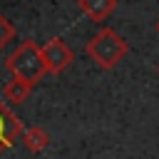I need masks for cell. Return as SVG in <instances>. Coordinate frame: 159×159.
<instances>
[{"mask_svg":"<svg viewBox=\"0 0 159 159\" xmlns=\"http://www.w3.org/2000/svg\"><path fill=\"white\" fill-rule=\"evenodd\" d=\"M84 52L89 55V60H92L97 67H102V70H114V67L124 60V55L129 52V45H127V40H124L117 30L102 27V30H97V32L89 37V42L84 45Z\"/></svg>","mask_w":159,"mask_h":159,"instance_id":"obj_1","label":"cell"},{"mask_svg":"<svg viewBox=\"0 0 159 159\" xmlns=\"http://www.w3.org/2000/svg\"><path fill=\"white\" fill-rule=\"evenodd\" d=\"M5 67L15 80H22V82H27L32 87H35V82H40L47 75V67H45V60H42V50L32 40L20 42L17 50L7 57Z\"/></svg>","mask_w":159,"mask_h":159,"instance_id":"obj_2","label":"cell"},{"mask_svg":"<svg viewBox=\"0 0 159 159\" xmlns=\"http://www.w3.org/2000/svg\"><path fill=\"white\" fill-rule=\"evenodd\" d=\"M40 50H42V60H45V67H47L50 75H62L75 60V52L60 37L47 40L45 45H40Z\"/></svg>","mask_w":159,"mask_h":159,"instance_id":"obj_3","label":"cell"},{"mask_svg":"<svg viewBox=\"0 0 159 159\" xmlns=\"http://www.w3.org/2000/svg\"><path fill=\"white\" fill-rule=\"evenodd\" d=\"M22 137V122L10 107L0 99V154L15 144V139Z\"/></svg>","mask_w":159,"mask_h":159,"instance_id":"obj_4","label":"cell"},{"mask_svg":"<svg viewBox=\"0 0 159 159\" xmlns=\"http://www.w3.org/2000/svg\"><path fill=\"white\" fill-rule=\"evenodd\" d=\"M77 5L82 15L89 17L92 22H104L117 10V0H77Z\"/></svg>","mask_w":159,"mask_h":159,"instance_id":"obj_5","label":"cell"},{"mask_svg":"<svg viewBox=\"0 0 159 159\" xmlns=\"http://www.w3.org/2000/svg\"><path fill=\"white\" fill-rule=\"evenodd\" d=\"M22 144L30 154H40L50 144V134L42 127H27V129H22Z\"/></svg>","mask_w":159,"mask_h":159,"instance_id":"obj_6","label":"cell"},{"mask_svg":"<svg viewBox=\"0 0 159 159\" xmlns=\"http://www.w3.org/2000/svg\"><path fill=\"white\" fill-rule=\"evenodd\" d=\"M30 92H32V84H27V82H22V80H10V82H5V87H2V97L10 102V104H22L27 97H30Z\"/></svg>","mask_w":159,"mask_h":159,"instance_id":"obj_7","label":"cell"},{"mask_svg":"<svg viewBox=\"0 0 159 159\" xmlns=\"http://www.w3.org/2000/svg\"><path fill=\"white\" fill-rule=\"evenodd\" d=\"M12 37H15V25L0 12V52L5 50V45H7Z\"/></svg>","mask_w":159,"mask_h":159,"instance_id":"obj_8","label":"cell"},{"mask_svg":"<svg viewBox=\"0 0 159 159\" xmlns=\"http://www.w3.org/2000/svg\"><path fill=\"white\" fill-rule=\"evenodd\" d=\"M154 27H157V32H159V20H157V25H154Z\"/></svg>","mask_w":159,"mask_h":159,"instance_id":"obj_9","label":"cell"},{"mask_svg":"<svg viewBox=\"0 0 159 159\" xmlns=\"http://www.w3.org/2000/svg\"><path fill=\"white\" fill-rule=\"evenodd\" d=\"M157 70H159V67H157Z\"/></svg>","mask_w":159,"mask_h":159,"instance_id":"obj_10","label":"cell"}]
</instances>
